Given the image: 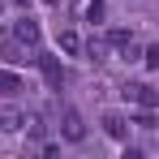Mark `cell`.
<instances>
[{"label":"cell","instance_id":"obj_9","mask_svg":"<svg viewBox=\"0 0 159 159\" xmlns=\"http://www.w3.org/2000/svg\"><path fill=\"white\" fill-rule=\"evenodd\" d=\"M17 90H22V78L13 69H0V95H17Z\"/></svg>","mask_w":159,"mask_h":159},{"label":"cell","instance_id":"obj_2","mask_svg":"<svg viewBox=\"0 0 159 159\" xmlns=\"http://www.w3.org/2000/svg\"><path fill=\"white\" fill-rule=\"evenodd\" d=\"M60 138H65V142H82V138H86V120H82L73 107L60 112Z\"/></svg>","mask_w":159,"mask_h":159},{"label":"cell","instance_id":"obj_6","mask_svg":"<svg viewBox=\"0 0 159 159\" xmlns=\"http://www.w3.org/2000/svg\"><path fill=\"white\" fill-rule=\"evenodd\" d=\"M107 48H112L107 39H86V43H82V56H86L90 65H103V60H107Z\"/></svg>","mask_w":159,"mask_h":159},{"label":"cell","instance_id":"obj_5","mask_svg":"<svg viewBox=\"0 0 159 159\" xmlns=\"http://www.w3.org/2000/svg\"><path fill=\"white\" fill-rule=\"evenodd\" d=\"M34 65L43 69V78H48V86H52V90H60V82H65V73H60L56 56H43V52H34Z\"/></svg>","mask_w":159,"mask_h":159},{"label":"cell","instance_id":"obj_16","mask_svg":"<svg viewBox=\"0 0 159 159\" xmlns=\"http://www.w3.org/2000/svg\"><path fill=\"white\" fill-rule=\"evenodd\" d=\"M13 4H26V0H13Z\"/></svg>","mask_w":159,"mask_h":159},{"label":"cell","instance_id":"obj_14","mask_svg":"<svg viewBox=\"0 0 159 159\" xmlns=\"http://www.w3.org/2000/svg\"><path fill=\"white\" fill-rule=\"evenodd\" d=\"M133 34L129 30H112V34H107V43H112V48H125V43H129Z\"/></svg>","mask_w":159,"mask_h":159},{"label":"cell","instance_id":"obj_10","mask_svg":"<svg viewBox=\"0 0 159 159\" xmlns=\"http://www.w3.org/2000/svg\"><path fill=\"white\" fill-rule=\"evenodd\" d=\"M107 17V9H103V0H86V22H90V26H99V22H103Z\"/></svg>","mask_w":159,"mask_h":159},{"label":"cell","instance_id":"obj_3","mask_svg":"<svg viewBox=\"0 0 159 159\" xmlns=\"http://www.w3.org/2000/svg\"><path fill=\"white\" fill-rule=\"evenodd\" d=\"M13 39H22L26 48H34V43L43 39V30H39V22H34V17H17V22H13Z\"/></svg>","mask_w":159,"mask_h":159},{"label":"cell","instance_id":"obj_13","mask_svg":"<svg viewBox=\"0 0 159 159\" xmlns=\"http://www.w3.org/2000/svg\"><path fill=\"white\" fill-rule=\"evenodd\" d=\"M22 125H26V129L34 133V138H43V129H48V125H43V116H39V112H34V116H26V120H22Z\"/></svg>","mask_w":159,"mask_h":159},{"label":"cell","instance_id":"obj_1","mask_svg":"<svg viewBox=\"0 0 159 159\" xmlns=\"http://www.w3.org/2000/svg\"><path fill=\"white\" fill-rule=\"evenodd\" d=\"M120 95H125L129 103H138V107H159V90H155V86H146V82H125Z\"/></svg>","mask_w":159,"mask_h":159},{"label":"cell","instance_id":"obj_7","mask_svg":"<svg viewBox=\"0 0 159 159\" xmlns=\"http://www.w3.org/2000/svg\"><path fill=\"white\" fill-rule=\"evenodd\" d=\"M103 133H107V138H116V142H125V138H129V125H125V116L107 112V116H103Z\"/></svg>","mask_w":159,"mask_h":159},{"label":"cell","instance_id":"obj_8","mask_svg":"<svg viewBox=\"0 0 159 159\" xmlns=\"http://www.w3.org/2000/svg\"><path fill=\"white\" fill-rule=\"evenodd\" d=\"M22 120H26V116H22V112H17V107H0V129H4V133H13V129H22Z\"/></svg>","mask_w":159,"mask_h":159},{"label":"cell","instance_id":"obj_12","mask_svg":"<svg viewBox=\"0 0 159 159\" xmlns=\"http://www.w3.org/2000/svg\"><path fill=\"white\" fill-rule=\"evenodd\" d=\"M133 125H142V129H155L159 125V116H155V107H142L138 116H133Z\"/></svg>","mask_w":159,"mask_h":159},{"label":"cell","instance_id":"obj_17","mask_svg":"<svg viewBox=\"0 0 159 159\" xmlns=\"http://www.w3.org/2000/svg\"><path fill=\"white\" fill-rule=\"evenodd\" d=\"M48 4H56V0H48Z\"/></svg>","mask_w":159,"mask_h":159},{"label":"cell","instance_id":"obj_11","mask_svg":"<svg viewBox=\"0 0 159 159\" xmlns=\"http://www.w3.org/2000/svg\"><path fill=\"white\" fill-rule=\"evenodd\" d=\"M60 48H65L69 56H78V52H82V39L73 34V30H60Z\"/></svg>","mask_w":159,"mask_h":159},{"label":"cell","instance_id":"obj_15","mask_svg":"<svg viewBox=\"0 0 159 159\" xmlns=\"http://www.w3.org/2000/svg\"><path fill=\"white\" fill-rule=\"evenodd\" d=\"M142 60H146V65H151V69H159V43H151V48H146V52H142Z\"/></svg>","mask_w":159,"mask_h":159},{"label":"cell","instance_id":"obj_4","mask_svg":"<svg viewBox=\"0 0 159 159\" xmlns=\"http://www.w3.org/2000/svg\"><path fill=\"white\" fill-rule=\"evenodd\" d=\"M0 56H4L9 65H34V52H26V43H22V39H9V43L0 48Z\"/></svg>","mask_w":159,"mask_h":159}]
</instances>
